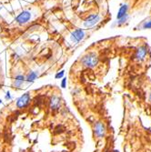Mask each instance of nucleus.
Instances as JSON below:
<instances>
[{
	"label": "nucleus",
	"instance_id": "obj_1",
	"mask_svg": "<svg viewBox=\"0 0 151 152\" xmlns=\"http://www.w3.org/2000/svg\"><path fill=\"white\" fill-rule=\"evenodd\" d=\"M99 62V57L95 52L87 53L81 58V64L85 67L87 68H94Z\"/></svg>",
	"mask_w": 151,
	"mask_h": 152
},
{
	"label": "nucleus",
	"instance_id": "obj_2",
	"mask_svg": "<svg viewBox=\"0 0 151 152\" xmlns=\"http://www.w3.org/2000/svg\"><path fill=\"white\" fill-rule=\"evenodd\" d=\"M31 17H32L31 12H29L28 10H23L16 17L15 21H16L18 25L23 26V25L27 24V23L31 19Z\"/></svg>",
	"mask_w": 151,
	"mask_h": 152
},
{
	"label": "nucleus",
	"instance_id": "obj_3",
	"mask_svg": "<svg viewBox=\"0 0 151 152\" xmlns=\"http://www.w3.org/2000/svg\"><path fill=\"white\" fill-rule=\"evenodd\" d=\"M99 21H100V17L99 14H91L85 19L83 25H84V27L87 28H90V27H94L96 24H97Z\"/></svg>",
	"mask_w": 151,
	"mask_h": 152
},
{
	"label": "nucleus",
	"instance_id": "obj_4",
	"mask_svg": "<svg viewBox=\"0 0 151 152\" xmlns=\"http://www.w3.org/2000/svg\"><path fill=\"white\" fill-rule=\"evenodd\" d=\"M30 100H31V97H30V93L29 92H27L25 94L22 95L16 103V106L17 109H23L25 108H27Z\"/></svg>",
	"mask_w": 151,
	"mask_h": 152
},
{
	"label": "nucleus",
	"instance_id": "obj_5",
	"mask_svg": "<svg viewBox=\"0 0 151 152\" xmlns=\"http://www.w3.org/2000/svg\"><path fill=\"white\" fill-rule=\"evenodd\" d=\"M85 37V31L83 28H77L71 33V40L75 43H78Z\"/></svg>",
	"mask_w": 151,
	"mask_h": 152
},
{
	"label": "nucleus",
	"instance_id": "obj_6",
	"mask_svg": "<svg viewBox=\"0 0 151 152\" xmlns=\"http://www.w3.org/2000/svg\"><path fill=\"white\" fill-rule=\"evenodd\" d=\"M94 134L96 138L102 139L106 135V127L102 122H96L94 126Z\"/></svg>",
	"mask_w": 151,
	"mask_h": 152
},
{
	"label": "nucleus",
	"instance_id": "obj_7",
	"mask_svg": "<svg viewBox=\"0 0 151 152\" xmlns=\"http://www.w3.org/2000/svg\"><path fill=\"white\" fill-rule=\"evenodd\" d=\"M49 105H50L51 110H53V111L59 109L60 106H61V98H60L58 96L54 95V96H53V97L50 98Z\"/></svg>",
	"mask_w": 151,
	"mask_h": 152
},
{
	"label": "nucleus",
	"instance_id": "obj_8",
	"mask_svg": "<svg viewBox=\"0 0 151 152\" xmlns=\"http://www.w3.org/2000/svg\"><path fill=\"white\" fill-rule=\"evenodd\" d=\"M147 54H148V48L146 46H141V47L138 48L137 53H136V59L138 61H143L146 58Z\"/></svg>",
	"mask_w": 151,
	"mask_h": 152
},
{
	"label": "nucleus",
	"instance_id": "obj_9",
	"mask_svg": "<svg viewBox=\"0 0 151 152\" xmlns=\"http://www.w3.org/2000/svg\"><path fill=\"white\" fill-rule=\"evenodd\" d=\"M26 82V77L24 75H17L15 77L14 82H13V87L15 88H22V86Z\"/></svg>",
	"mask_w": 151,
	"mask_h": 152
},
{
	"label": "nucleus",
	"instance_id": "obj_10",
	"mask_svg": "<svg viewBox=\"0 0 151 152\" xmlns=\"http://www.w3.org/2000/svg\"><path fill=\"white\" fill-rule=\"evenodd\" d=\"M38 77H39V72L38 71H31V72H29L28 75L26 77V82L32 83Z\"/></svg>",
	"mask_w": 151,
	"mask_h": 152
},
{
	"label": "nucleus",
	"instance_id": "obj_11",
	"mask_svg": "<svg viewBox=\"0 0 151 152\" xmlns=\"http://www.w3.org/2000/svg\"><path fill=\"white\" fill-rule=\"evenodd\" d=\"M127 9H128V7L127 5H122L121 6H120V8L117 12V19L118 20L120 18L126 17L127 15Z\"/></svg>",
	"mask_w": 151,
	"mask_h": 152
},
{
	"label": "nucleus",
	"instance_id": "obj_12",
	"mask_svg": "<svg viewBox=\"0 0 151 152\" xmlns=\"http://www.w3.org/2000/svg\"><path fill=\"white\" fill-rule=\"evenodd\" d=\"M64 75H65V70H61L60 72H57V73L56 74L55 78H56L57 79H58V78H63Z\"/></svg>",
	"mask_w": 151,
	"mask_h": 152
},
{
	"label": "nucleus",
	"instance_id": "obj_13",
	"mask_svg": "<svg viewBox=\"0 0 151 152\" xmlns=\"http://www.w3.org/2000/svg\"><path fill=\"white\" fill-rule=\"evenodd\" d=\"M143 28H145V29H151V21H148V22L145 23L144 26H143Z\"/></svg>",
	"mask_w": 151,
	"mask_h": 152
},
{
	"label": "nucleus",
	"instance_id": "obj_14",
	"mask_svg": "<svg viewBox=\"0 0 151 152\" xmlns=\"http://www.w3.org/2000/svg\"><path fill=\"white\" fill-rule=\"evenodd\" d=\"M61 87H62V88H66V78H63V79L61 81Z\"/></svg>",
	"mask_w": 151,
	"mask_h": 152
},
{
	"label": "nucleus",
	"instance_id": "obj_15",
	"mask_svg": "<svg viewBox=\"0 0 151 152\" xmlns=\"http://www.w3.org/2000/svg\"><path fill=\"white\" fill-rule=\"evenodd\" d=\"M5 98H6V100H9V99H11V95H10V92H9V91H6Z\"/></svg>",
	"mask_w": 151,
	"mask_h": 152
},
{
	"label": "nucleus",
	"instance_id": "obj_16",
	"mask_svg": "<svg viewBox=\"0 0 151 152\" xmlns=\"http://www.w3.org/2000/svg\"><path fill=\"white\" fill-rule=\"evenodd\" d=\"M149 99H150V101H151V94L149 95Z\"/></svg>",
	"mask_w": 151,
	"mask_h": 152
},
{
	"label": "nucleus",
	"instance_id": "obj_17",
	"mask_svg": "<svg viewBox=\"0 0 151 152\" xmlns=\"http://www.w3.org/2000/svg\"><path fill=\"white\" fill-rule=\"evenodd\" d=\"M2 8H3V7H2V6H0V10H1Z\"/></svg>",
	"mask_w": 151,
	"mask_h": 152
},
{
	"label": "nucleus",
	"instance_id": "obj_18",
	"mask_svg": "<svg viewBox=\"0 0 151 152\" xmlns=\"http://www.w3.org/2000/svg\"><path fill=\"white\" fill-rule=\"evenodd\" d=\"M1 103H2V100H1V99H0V104H1Z\"/></svg>",
	"mask_w": 151,
	"mask_h": 152
}]
</instances>
